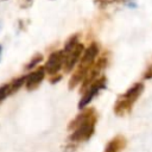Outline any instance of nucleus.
<instances>
[{"instance_id": "f257e3e1", "label": "nucleus", "mask_w": 152, "mask_h": 152, "mask_svg": "<svg viewBox=\"0 0 152 152\" xmlns=\"http://www.w3.org/2000/svg\"><path fill=\"white\" fill-rule=\"evenodd\" d=\"M96 121H97L96 110L94 108L84 109L69 124L68 129L72 131V133L69 137V140L72 144L88 141L94 134Z\"/></svg>"}, {"instance_id": "f03ea898", "label": "nucleus", "mask_w": 152, "mask_h": 152, "mask_svg": "<svg viewBox=\"0 0 152 152\" xmlns=\"http://www.w3.org/2000/svg\"><path fill=\"white\" fill-rule=\"evenodd\" d=\"M144 91V84L142 83H134L126 93L121 94L115 103H114V113L116 115H125L128 114L134 104V102L140 97V95Z\"/></svg>"}, {"instance_id": "7ed1b4c3", "label": "nucleus", "mask_w": 152, "mask_h": 152, "mask_svg": "<svg viewBox=\"0 0 152 152\" xmlns=\"http://www.w3.org/2000/svg\"><path fill=\"white\" fill-rule=\"evenodd\" d=\"M107 87V78L104 76H101L100 78H97L95 82H93L84 91H83V95L78 102V108L82 109L84 108L87 104L90 103V101L100 93V90L104 89Z\"/></svg>"}, {"instance_id": "20e7f679", "label": "nucleus", "mask_w": 152, "mask_h": 152, "mask_svg": "<svg viewBox=\"0 0 152 152\" xmlns=\"http://www.w3.org/2000/svg\"><path fill=\"white\" fill-rule=\"evenodd\" d=\"M99 55V45L96 43H91L82 53L81 59H80V64L77 66V71L86 75L88 72V70L90 69V66L94 64L96 57Z\"/></svg>"}, {"instance_id": "39448f33", "label": "nucleus", "mask_w": 152, "mask_h": 152, "mask_svg": "<svg viewBox=\"0 0 152 152\" xmlns=\"http://www.w3.org/2000/svg\"><path fill=\"white\" fill-rule=\"evenodd\" d=\"M107 66V58L103 56V57H100L96 62H94V64L90 66V69L88 70L83 82H82V88H81V91L83 93L93 82H95L97 78H100V75L101 72L104 70V68Z\"/></svg>"}, {"instance_id": "423d86ee", "label": "nucleus", "mask_w": 152, "mask_h": 152, "mask_svg": "<svg viewBox=\"0 0 152 152\" xmlns=\"http://www.w3.org/2000/svg\"><path fill=\"white\" fill-rule=\"evenodd\" d=\"M64 61H65V53L63 50H58V51L52 52L49 56V58L44 65L45 71L50 75H55L56 72H58L61 70L62 65L64 64Z\"/></svg>"}, {"instance_id": "0eeeda50", "label": "nucleus", "mask_w": 152, "mask_h": 152, "mask_svg": "<svg viewBox=\"0 0 152 152\" xmlns=\"http://www.w3.org/2000/svg\"><path fill=\"white\" fill-rule=\"evenodd\" d=\"M84 51V46L81 43H77L70 51L64 52L65 53V61H64V70L66 72H70L71 69L75 66V64L80 61L82 53Z\"/></svg>"}, {"instance_id": "6e6552de", "label": "nucleus", "mask_w": 152, "mask_h": 152, "mask_svg": "<svg viewBox=\"0 0 152 152\" xmlns=\"http://www.w3.org/2000/svg\"><path fill=\"white\" fill-rule=\"evenodd\" d=\"M45 77V68L40 66L37 70H34L33 72H31L30 75H27L26 82H25V87L27 90H34L38 88V86L42 83V81Z\"/></svg>"}, {"instance_id": "1a4fd4ad", "label": "nucleus", "mask_w": 152, "mask_h": 152, "mask_svg": "<svg viewBox=\"0 0 152 152\" xmlns=\"http://www.w3.org/2000/svg\"><path fill=\"white\" fill-rule=\"evenodd\" d=\"M127 144V140L124 135H116L112 140L108 141L103 152H121Z\"/></svg>"}, {"instance_id": "9d476101", "label": "nucleus", "mask_w": 152, "mask_h": 152, "mask_svg": "<svg viewBox=\"0 0 152 152\" xmlns=\"http://www.w3.org/2000/svg\"><path fill=\"white\" fill-rule=\"evenodd\" d=\"M26 78H27V76H21V77H19V78H15L12 83H11V89H12V93H15L18 89H20L24 84H25V82H26Z\"/></svg>"}, {"instance_id": "9b49d317", "label": "nucleus", "mask_w": 152, "mask_h": 152, "mask_svg": "<svg viewBox=\"0 0 152 152\" xmlns=\"http://www.w3.org/2000/svg\"><path fill=\"white\" fill-rule=\"evenodd\" d=\"M77 43H80L78 42V36L77 34H74V36H71L66 42H65V45H64V52H68V51H70Z\"/></svg>"}, {"instance_id": "f8f14e48", "label": "nucleus", "mask_w": 152, "mask_h": 152, "mask_svg": "<svg viewBox=\"0 0 152 152\" xmlns=\"http://www.w3.org/2000/svg\"><path fill=\"white\" fill-rule=\"evenodd\" d=\"M42 59H43V56L40 55V53H37V55H34L32 58H31V61L26 64V66H25V69H27V70H30V69H32L33 66H36L38 63H40L42 62Z\"/></svg>"}, {"instance_id": "ddd939ff", "label": "nucleus", "mask_w": 152, "mask_h": 152, "mask_svg": "<svg viewBox=\"0 0 152 152\" xmlns=\"http://www.w3.org/2000/svg\"><path fill=\"white\" fill-rule=\"evenodd\" d=\"M12 94V89H11V84H4L0 87V101L6 99L8 95Z\"/></svg>"}, {"instance_id": "4468645a", "label": "nucleus", "mask_w": 152, "mask_h": 152, "mask_svg": "<svg viewBox=\"0 0 152 152\" xmlns=\"http://www.w3.org/2000/svg\"><path fill=\"white\" fill-rule=\"evenodd\" d=\"M34 0H19V5L21 8H30Z\"/></svg>"}, {"instance_id": "2eb2a0df", "label": "nucleus", "mask_w": 152, "mask_h": 152, "mask_svg": "<svg viewBox=\"0 0 152 152\" xmlns=\"http://www.w3.org/2000/svg\"><path fill=\"white\" fill-rule=\"evenodd\" d=\"M144 78H152V65H151V66L148 68V70L145 72Z\"/></svg>"}, {"instance_id": "dca6fc26", "label": "nucleus", "mask_w": 152, "mask_h": 152, "mask_svg": "<svg viewBox=\"0 0 152 152\" xmlns=\"http://www.w3.org/2000/svg\"><path fill=\"white\" fill-rule=\"evenodd\" d=\"M1 53H2V46L0 45V58H1Z\"/></svg>"}, {"instance_id": "f3484780", "label": "nucleus", "mask_w": 152, "mask_h": 152, "mask_svg": "<svg viewBox=\"0 0 152 152\" xmlns=\"http://www.w3.org/2000/svg\"><path fill=\"white\" fill-rule=\"evenodd\" d=\"M0 30H1V21H0Z\"/></svg>"}]
</instances>
